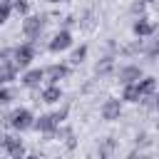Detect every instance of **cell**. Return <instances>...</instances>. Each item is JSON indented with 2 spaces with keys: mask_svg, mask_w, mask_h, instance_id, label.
<instances>
[{
  "mask_svg": "<svg viewBox=\"0 0 159 159\" xmlns=\"http://www.w3.org/2000/svg\"><path fill=\"white\" fill-rule=\"evenodd\" d=\"M122 112H124V102L119 97H107L99 104V117L104 122H119L122 119Z\"/></svg>",
  "mask_w": 159,
  "mask_h": 159,
  "instance_id": "obj_9",
  "label": "cell"
},
{
  "mask_svg": "<svg viewBox=\"0 0 159 159\" xmlns=\"http://www.w3.org/2000/svg\"><path fill=\"white\" fill-rule=\"evenodd\" d=\"M12 57H15V45H2V47H0V65L15 62Z\"/></svg>",
  "mask_w": 159,
  "mask_h": 159,
  "instance_id": "obj_25",
  "label": "cell"
},
{
  "mask_svg": "<svg viewBox=\"0 0 159 159\" xmlns=\"http://www.w3.org/2000/svg\"><path fill=\"white\" fill-rule=\"evenodd\" d=\"M157 22L154 20H149L147 15L144 17H137L134 22H132V35L134 37H139V40H149V37H154L157 35Z\"/></svg>",
  "mask_w": 159,
  "mask_h": 159,
  "instance_id": "obj_11",
  "label": "cell"
},
{
  "mask_svg": "<svg viewBox=\"0 0 159 159\" xmlns=\"http://www.w3.org/2000/svg\"><path fill=\"white\" fill-rule=\"evenodd\" d=\"M142 2H147V5H149V2H154V0H142Z\"/></svg>",
  "mask_w": 159,
  "mask_h": 159,
  "instance_id": "obj_32",
  "label": "cell"
},
{
  "mask_svg": "<svg viewBox=\"0 0 159 159\" xmlns=\"http://www.w3.org/2000/svg\"><path fill=\"white\" fill-rule=\"evenodd\" d=\"M50 5H65V2H70V0H47Z\"/></svg>",
  "mask_w": 159,
  "mask_h": 159,
  "instance_id": "obj_29",
  "label": "cell"
},
{
  "mask_svg": "<svg viewBox=\"0 0 159 159\" xmlns=\"http://www.w3.org/2000/svg\"><path fill=\"white\" fill-rule=\"evenodd\" d=\"M0 152L7 159H25L30 154L22 142V134H15V132H0Z\"/></svg>",
  "mask_w": 159,
  "mask_h": 159,
  "instance_id": "obj_1",
  "label": "cell"
},
{
  "mask_svg": "<svg viewBox=\"0 0 159 159\" xmlns=\"http://www.w3.org/2000/svg\"><path fill=\"white\" fill-rule=\"evenodd\" d=\"M72 47H75V35H72V30H62V27H57L47 42L50 55H62V52H70Z\"/></svg>",
  "mask_w": 159,
  "mask_h": 159,
  "instance_id": "obj_5",
  "label": "cell"
},
{
  "mask_svg": "<svg viewBox=\"0 0 159 159\" xmlns=\"http://www.w3.org/2000/svg\"><path fill=\"white\" fill-rule=\"evenodd\" d=\"M129 15L137 20V17H144L147 15V2H142V0H132L129 2Z\"/></svg>",
  "mask_w": 159,
  "mask_h": 159,
  "instance_id": "obj_23",
  "label": "cell"
},
{
  "mask_svg": "<svg viewBox=\"0 0 159 159\" xmlns=\"http://www.w3.org/2000/svg\"><path fill=\"white\" fill-rule=\"evenodd\" d=\"M70 102H60L57 104V109H52V117H55V122L57 124H67V117H70Z\"/></svg>",
  "mask_w": 159,
  "mask_h": 159,
  "instance_id": "obj_22",
  "label": "cell"
},
{
  "mask_svg": "<svg viewBox=\"0 0 159 159\" xmlns=\"http://www.w3.org/2000/svg\"><path fill=\"white\" fill-rule=\"evenodd\" d=\"M70 75H72V65L65 60L45 65V84H60V82L70 80Z\"/></svg>",
  "mask_w": 159,
  "mask_h": 159,
  "instance_id": "obj_6",
  "label": "cell"
},
{
  "mask_svg": "<svg viewBox=\"0 0 159 159\" xmlns=\"http://www.w3.org/2000/svg\"><path fill=\"white\" fill-rule=\"evenodd\" d=\"M57 122H55V117H52V112H42V114H37V119H35V127H32V132H37V134H42V137H47V139H52L55 137V132H57Z\"/></svg>",
  "mask_w": 159,
  "mask_h": 159,
  "instance_id": "obj_10",
  "label": "cell"
},
{
  "mask_svg": "<svg viewBox=\"0 0 159 159\" xmlns=\"http://www.w3.org/2000/svg\"><path fill=\"white\" fill-rule=\"evenodd\" d=\"M35 119H37V114H35L30 107H12L10 132H15V134H25V132H32V127H35Z\"/></svg>",
  "mask_w": 159,
  "mask_h": 159,
  "instance_id": "obj_4",
  "label": "cell"
},
{
  "mask_svg": "<svg viewBox=\"0 0 159 159\" xmlns=\"http://www.w3.org/2000/svg\"><path fill=\"white\" fill-rule=\"evenodd\" d=\"M137 84H139L142 97H149V94H157V92H159V80H157L154 75H144Z\"/></svg>",
  "mask_w": 159,
  "mask_h": 159,
  "instance_id": "obj_17",
  "label": "cell"
},
{
  "mask_svg": "<svg viewBox=\"0 0 159 159\" xmlns=\"http://www.w3.org/2000/svg\"><path fill=\"white\" fill-rule=\"evenodd\" d=\"M65 147H67L70 152H75V149H77V137H75V134H70V137L65 139Z\"/></svg>",
  "mask_w": 159,
  "mask_h": 159,
  "instance_id": "obj_28",
  "label": "cell"
},
{
  "mask_svg": "<svg viewBox=\"0 0 159 159\" xmlns=\"http://www.w3.org/2000/svg\"><path fill=\"white\" fill-rule=\"evenodd\" d=\"M119 99H122L124 104H139V102H142L139 84H124V87H122V94H119Z\"/></svg>",
  "mask_w": 159,
  "mask_h": 159,
  "instance_id": "obj_18",
  "label": "cell"
},
{
  "mask_svg": "<svg viewBox=\"0 0 159 159\" xmlns=\"http://www.w3.org/2000/svg\"><path fill=\"white\" fill-rule=\"evenodd\" d=\"M124 159H147V154H144L142 149H132V152H127Z\"/></svg>",
  "mask_w": 159,
  "mask_h": 159,
  "instance_id": "obj_27",
  "label": "cell"
},
{
  "mask_svg": "<svg viewBox=\"0 0 159 159\" xmlns=\"http://www.w3.org/2000/svg\"><path fill=\"white\" fill-rule=\"evenodd\" d=\"M12 12L20 15V20L27 17L30 15V0H12Z\"/></svg>",
  "mask_w": 159,
  "mask_h": 159,
  "instance_id": "obj_24",
  "label": "cell"
},
{
  "mask_svg": "<svg viewBox=\"0 0 159 159\" xmlns=\"http://www.w3.org/2000/svg\"><path fill=\"white\" fill-rule=\"evenodd\" d=\"M15 99H17V87L2 84V87H0V109H7Z\"/></svg>",
  "mask_w": 159,
  "mask_h": 159,
  "instance_id": "obj_20",
  "label": "cell"
},
{
  "mask_svg": "<svg viewBox=\"0 0 159 159\" xmlns=\"http://www.w3.org/2000/svg\"><path fill=\"white\" fill-rule=\"evenodd\" d=\"M60 27H62V30H72V27H80V17H75V15H65V17L60 20Z\"/></svg>",
  "mask_w": 159,
  "mask_h": 159,
  "instance_id": "obj_26",
  "label": "cell"
},
{
  "mask_svg": "<svg viewBox=\"0 0 159 159\" xmlns=\"http://www.w3.org/2000/svg\"><path fill=\"white\" fill-rule=\"evenodd\" d=\"M144 42H147V40H139V37H134L132 42H127V45H119V52H117V57H124V60L139 57V55L144 52Z\"/></svg>",
  "mask_w": 159,
  "mask_h": 159,
  "instance_id": "obj_14",
  "label": "cell"
},
{
  "mask_svg": "<svg viewBox=\"0 0 159 159\" xmlns=\"http://www.w3.org/2000/svg\"><path fill=\"white\" fill-rule=\"evenodd\" d=\"M154 127H157V129H159V114H157V119H154Z\"/></svg>",
  "mask_w": 159,
  "mask_h": 159,
  "instance_id": "obj_31",
  "label": "cell"
},
{
  "mask_svg": "<svg viewBox=\"0 0 159 159\" xmlns=\"http://www.w3.org/2000/svg\"><path fill=\"white\" fill-rule=\"evenodd\" d=\"M20 87H25L27 92L30 89H40L42 84H45V67H37V65H32L30 70H25V72H20Z\"/></svg>",
  "mask_w": 159,
  "mask_h": 159,
  "instance_id": "obj_8",
  "label": "cell"
},
{
  "mask_svg": "<svg viewBox=\"0 0 159 159\" xmlns=\"http://www.w3.org/2000/svg\"><path fill=\"white\" fill-rule=\"evenodd\" d=\"M142 57H144L147 62H159V32L144 42V52H142Z\"/></svg>",
  "mask_w": 159,
  "mask_h": 159,
  "instance_id": "obj_16",
  "label": "cell"
},
{
  "mask_svg": "<svg viewBox=\"0 0 159 159\" xmlns=\"http://www.w3.org/2000/svg\"><path fill=\"white\" fill-rule=\"evenodd\" d=\"M157 159H159V144H157Z\"/></svg>",
  "mask_w": 159,
  "mask_h": 159,
  "instance_id": "obj_33",
  "label": "cell"
},
{
  "mask_svg": "<svg viewBox=\"0 0 159 159\" xmlns=\"http://www.w3.org/2000/svg\"><path fill=\"white\" fill-rule=\"evenodd\" d=\"M25 159H42V157H40V154H27Z\"/></svg>",
  "mask_w": 159,
  "mask_h": 159,
  "instance_id": "obj_30",
  "label": "cell"
},
{
  "mask_svg": "<svg viewBox=\"0 0 159 159\" xmlns=\"http://www.w3.org/2000/svg\"><path fill=\"white\" fill-rule=\"evenodd\" d=\"M37 55H40L37 45H35L32 40H22V42H17V45H15V57H12V60H15L17 70H20V72H25V70H30V67L35 65Z\"/></svg>",
  "mask_w": 159,
  "mask_h": 159,
  "instance_id": "obj_3",
  "label": "cell"
},
{
  "mask_svg": "<svg viewBox=\"0 0 159 159\" xmlns=\"http://www.w3.org/2000/svg\"><path fill=\"white\" fill-rule=\"evenodd\" d=\"M40 102L47 107H55L60 102H65V92L60 84H42L40 87Z\"/></svg>",
  "mask_w": 159,
  "mask_h": 159,
  "instance_id": "obj_13",
  "label": "cell"
},
{
  "mask_svg": "<svg viewBox=\"0 0 159 159\" xmlns=\"http://www.w3.org/2000/svg\"><path fill=\"white\" fill-rule=\"evenodd\" d=\"M114 72H117V55L104 52V55L94 62V77H97V80H104V77H109V75H114Z\"/></svg>",
  "mask_w": 159,
  "mask_h": 159,
  "instance_id": "obj_12",
  "label": "cell"
},
{
  "mask_svg": "<svg viewBox=\"0 0 159 159\" xmlns=\"http://www.w3.org/2000/svg\"><path fill=\"white\" fill-rule=\"evenodd\" d=\"M114 77H117V82H119L122 87H124V84H137V82L144 77V67H142L139 62H124V65L117 67Z\"/></svg>",
  "mask_w": 159,
  "mask_h": 159,
  "instance_id": "obj_7",
  "label": "cell"
},
{
  "mask_svg": "<svg viewBox=\"0 0 159 159\" xmlns=\"http://www.w3.org/2000/svg\"><path fill=\"white\" fill-rule=\"evenodd\" d=\"M114 149H117V139H114V137L99 139V144H97V159H112Z\"/></svg>",
  "mask_w": 159,
  "mask_h": 159,
  "instance_id": "obj_19",
  "label": "cell"
},
{
  "mask_svg": "<svg viewBox=\"0 0 159 159\" xmlns=\"http://www.w3.org/2000/svg\"><path fill=\"white\" fill-rule=\"evenodd\" d=\"M87 55H89V45H87V42H80V45H75V47L70 50L67 62H70L72 67H80V65L87 60Z\"/></svg>",
  "mask_w": 159,
  "mask_h": 159,
  "instance_id": "obj_15",
  "label": "cell"
},
{
  "mask_svg": "<svg viewBox=\"0 0 159 159\" xmlns=\"http://www.w3.org/2000/svg\"><path fill=\"white\" fill-rule=\"evenodd\" d=\"M47 22H50L47 15H42V12H30V15L22 17V22H20V32H22L25 40H37V37L45 35Z\"/></svg>",
  "mask_w": 159,
  "mask_h": 159,
  "instance_id": "obj_2",
  "label": "cell"
},
{
  "mask_svg": "<svg viewBox=\"0 0 159 159\" xmlns=\"http://www.w3.org/2000/svg\"><path fill=\"white\" fill-rule=\"evenodd\" d=\"M152 144H154V139H152V134H149V132L139 129V132L134 134V149H142V152H144V149H149Z\"/></svg>",
  "mask_w": 159,
  "mask_h": 159,
  "instance_id": "obj_21",
  "label": "cell"
}]
</instances>
